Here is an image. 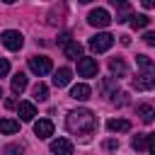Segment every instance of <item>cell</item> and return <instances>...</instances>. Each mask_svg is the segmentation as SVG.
<instances>
[{
	"mask_svg": "<svg viewBox=\"0 0 155 155\" xmlns=\"http://www.w3.org/2000/svg\"><path fill=\"white\" fill-rule=\"evenodd\" d=\"M65 128L70 133H75V136H90L97 128V119H94V114L90 109H75V111L68 114Z\"/></svg>",
	"mask_w": 155,
	"mask_h": 155,
	"instance_id": "cell-1",
	"label": "cell"
},
{
	"mask_svg": "<svg viewBox=\"0 0 155 155\" xmlns=\"http://www.w3.org/2000/svg\"><path fill=\"white\" fill-rule=\"evenodd\" d=\"M0 41H2V46L10 48V51H19V48L24 46V36H22L19 31H15V29L2 31V34H0Z\"/></svg>",
	"mask_w": 155,
	"mask_h": 155,
	"instance_id": "cell-2",
	"label": "cell"
},
{
	"mask_svg": "<svg viewBox=\"0 0 155 155\" xmlns=\"http://www.w3.org/2000/svg\"><path fill=\"white\" fill-rule=\"evenodd\" d=\"M131 148H133V150L155 153V136H153V133H136V136L131 138Z\"/></svg>",
	"mask_w": 155,
	"mask_h": 155,
	"instance_id": "cell-3",
	"label": "cell"
},
{
	"mask_svg": "<svg viewBox=\"0 0 155 155\" xmlns=\"http://www.w3.org/2000/svg\"><path fill=\"white\" fill-rule=\"evenodd\" d=\"M111 44H114V36H111V34H107V31L94 34V36L90 39V48H92V51H97V53L109 51V48H111Z\"/></svg>",
	"mask_w": 155,
	"mask_h": 155,
	"instance_id": "cell-4",
	"label": "cell"
},
{
	"mask_svg": "<svg viewBox=\"0 0 155 155\" xmlns=\"http://www.w3.org/2000/svg\"><path fill=\"white\" fill-rule=\"evenodd\" d=\"M29 70L34 73V75H46V73H51V58L48 56H31L29 58Z\"/></svg>",
	"mask_w": 155,
	"mask_h": 155,
	"instance_id": "cell-5",
	"label": "cell"
},
{
	"mask_svg": "<svg viewBox=\"0 0 155 155\" xmlns=\"http://www.w3.org/2000/svg\"><path fill=\"white\" fill-rule=\"evenodd\" d=\"M155 85V70H140L136 78H133V87L145 92V90H153Z\"/></svg>",
	"mask_w": 155,
	"mask_h": 155,
	"instance_id": "cell-6",
	"label": "cell"
},
{
	"mask_svg": "<svg viewBox=\"0 0 155 155\" xmlns=\"http://www.w3.org/2000/svg\"><path fill=\"white\" fill-rule=\"evenodd\" d=\"M87 22L92 27H109L111 24V15L104 10V7H94L90 15H87Z\"/></svg>",
	"mask_w": 155,
	"mask_h": 155,
	"instance_id": "cell-7",
	"label": "cell"
},
{
	"mask_svg": "<svg viewBox=\"0 0 155 155\" xmlns=\"http://www.w3.org/2000/svg\"><path fill=\"white\" fill-rule=\"evenodd\" d=\"M97 70H99V65H97L94 58H85V56L78 58V75L80 78H94Z\"/></svg>",
	"mask_w": 155,
	"mask_h": 155,
	"instance_id": "cell-8",
	"label": "cell"
},
{
	"mask_svg": "<svg viewBox=\"0 0 155 155\" xmlns=\"http://www.w3.org/2000/svg\"><path fill=\"white\" fill-rule=\"evenodd\" d=\"M51 153L53 155H73V143L68 138H56V140H51Z\"/></svg>",
	"mask_w": 155,
	"mask_h": 155,
	"instance_id": "cell-9",
	"label": "cell"
},
{
	"mask_svg": "<svg viewBox=\"0 0 155 155\" xmlns=\"http://www.w3.org/2000/svg\"><path fill=\"white\" fill-rule=\"evenodd\" d=\"M109 70H111V75H116V78L128 75V65H126V61H124L121 56H114V58L109 61ZM116 78H114V80H116Z\"/></svg>",
	"mask_w": 155,
	"mask_h": 155,
	"instance_id": "cell-10",
	"label": "cell"
},
{
	"mask_svg": "<svg viewBox=\"0 0 155 155\" xmlns=\"http://www.w3.org/2000/svg\"><path fill=\"white\" fill-rule=\"evenodd\" d=\"M34 133H36L39 138L53 136V121H51V119H39V121L34 124Z\"/></svg>",
	"mask_w": 155,
	"mask_h": 155,
	"instance_id": "cell-11",
	"label": "cell"
},
{
	"mask_svg": "<svg viewBox=\"0 0 155 155\" xmlns=\"http://www.w3.org/2000/svg\"><path fill=\"white\" fill-rule=\"evenodd\" d=\"M17 114H19L22 121H31V119L36 116V107H34L31 102H19V104H17Z\"/></svg>",
	"mask_w": 155,
	"mask_h": 155,
	"instance_id": "cell-12",
	"label": "cell"
},
{
	"mask_svg": "<svg viewBox=\"0 0 155 155\" xmlns=\"http://www.w3.org/2000/svg\"><path fill=\"white\" fill-rule=\"evenodd\" d=\"M70 78H73V70H70V68H58V70L53 73V85H56V87H65V85L70 82Z\"/></svg>",
	"mask_w": 155,
	"mask_h": 155,
	"instance_id": "cell-13",
	"label": "cell"
},
{
	"mask_svg": "<svg viewBox=\"0 0 155 155\" xmlns=\"http://www.w3.org/2000/svg\"><path fill=\"white\" fill-rule=\"evenodd\" d=\"M107 128L111 133H126V131H131V121H126V119H109Z\"/></svg>",
	"mask_w": 155,
	"mask_h": 155,
	"instance_id": "cell-14",
	"label": "cell"
},
{
	"mask_svg": "<svg viewBox=\"0 0 155 155\" xmlns=\"http://www.w3.org/2000/svg\"><path fill=\"white\" fill-rule=\"evenodd\" d=\"M99 90H102V94H104V97H116L119 85H116V80H114V78H104V80L99 82Z\"/></svg>",
	"mask_w": 155,
	"mask_h": 155,
	"instance_id": "cell-15",
	"label": "cell"
},
{
	"mask_svg": "<svg viewBox=\"0 0 155 155\" xmlns=\"http://www.w3.org/2000/svg\"><path fill=\"white\" fill-rule=\"evenodd\" d=\"M90 94H92V90H90V85H85V82H80V85H75V87L70 90V97H73V99H78V102L90 99Z\"/></svg>",
	"mask_w": 155,
	"mask_h": 155,
	"instance_id": "cell-16",
	"label": "cell"
},
{
	"mask_svg": "<svg viewBox=\"0 0 155 155\" xmlns=\"http://www.w3.org/2000/svg\"><path fill=\"white\" fill-rule=\"evenodd\" d=\"M63 53H65V58H82V44H78V41H68L65 46H63Z\"/></svg>",
	"mask_w": 155,
	"mask_h": 155,
	"instance_id": "cell-17",
	"label": "cell"
},
{
	"mask_svg": "<svg viewBox=\"0 0 155 155\" xmlns=\"http://www.w3.org/2000/svg\"><path fill=\"white\" fill-rule=\"evenodd\" d=\"M10 85H12V92H15V94H22V92L27 90V75H24V73H15Z\"/></svg>",
	"mask_w": 155,
	"mask_h": 155,
	"instance_id": "cell-18",
	"label": "cell"
},
{
	"mask_svg": "<svg viewBox=\"0 0 155 155\" xmlns=\"http://www.w3.org/2000/svg\"><path fill=\"white\" fill-rule=\"evenodd\" d=\"M136 114L140 116V121H143V124H150V121H153V116H155V109H153L150 104H140V107L136 109Z\"/></svg>",
	"mask_w": 155,
	"mask_h": 155,
	"instance_id": "cell-19",
	"label": "cell"
},
{
	"mask_svg": "<svg viewBox=\"0 0 155 155\" xmlns=\"http://www.w3.org/2000/svg\"><path fill=\"white\" fill-rule=\"evenodd\" d=\"M31 97H34L36 102H46V99H48V87H46L44 82H36L34 90H31Z\"/></svg>",
	"mask_w": 155,
	"mask_h": 155,
	"instance_id": "cell-20",
	"label": "cell"
},
{
	"mask_svg": "<svg viewBox=\"0 0 155 155\" xmlns=\"http://www.w3.org/2000/svg\"><path fill=\"white\" fill-rule=\"evenodd\" d=\"M19 131V121L15 119H0V133H17Z\"/></svg>",
	"mask_w": 155,
	"mask_h": 155,
	"instance_id": "cell-21",
	"label": "cell"
},
{
	"mask_svg": "<svg viewBox=\"0 0 155 155\" xmlns=\"http://www.w3.org/2000/svg\"><path fill=\"white\" fill-rule=\"evenodd\" d=\"M150 24V17L148 15H131V27L133 29H145Z\"/></svg>",
	"mask_w": 155,
	"mask_h": 155,
	"instance_id": "cell-22",
	"label": "cell"
},
{
	"mask_svg": "<svg viewBox=\"0 0 155 155\" xmlns=\"http://www.w3.org/2000/svg\"><path fill=\"white\" fill-rule=\"evenodd\" d=\"M136 63L140 65V70H155V65H153V61L145 56V53H140V56H136Z\"/></svg>",
	"mask_w": 155,
	"mask_h": 155,
	"instance_id": "cell-23",
	"label": "cell"
},
{
	"mask_svg": "<svg viewBox=\"0 0 155 155\" xmlns=\"http://www.w3.org/2000/svg\"><path fill=\"white\" fill-rule=\"evenodd\" d=\"M22 153H24V145H19V143H12L2 150V155H22Z\"/></svg>",
	"mask_w": 155,
	"mask_h": 155,
	"instance_id": "cell-24",
	"label": "cell"
},
{
	"mask_svg": "<svg viewBox=\"0 0 155 155\" xmlns=\"http://www.w3.org/2000/svg\"><path fill=\"white\" fill-rule=\"evenodd\" d=\"M10 73V61L7 58H0V78H5Z\"/></svg>",
	"mask_w": 155,
	"mask_h": 155,
	"instance_id": "cell-25",
	"label": "cell"
},
{
	"mask_svg": "<svg viewBox=\"0 0 155 155\" xmlns=\"http://www.w3.org/2000/svg\"><path fill=\"white\" fill-rule=\"evenodd\" d=\"M143 41H145L148 46H155V34H153V31H145V36H143Z\"/></svg>",
	"mask_w": 155,
	"mask_h": 155,
	"instance_id": "cell-26",
	"label": "cell"
},
{
	"mask_svg": "<svg viewBox=\"0 0 155 155\" xmlns=\"http://www.w3.org/2000/svg\"><path fill=\"white\" fill-rule=\"evenodd\" d=\"M104 148H107V150H116V148H119V140L109 138V140H104Z\"/></svg>",
	"mask_w": 155,
	"mask_h": 155,
	"instance_id": "cell-27",
	"label": "cell"
},
{
	"mask_svg": "<svg viewBox=\"0 0 155 155\" xmlns=\"http://www.w3.org/2000/svg\"><path fill=\"white\" fill-rule=\"evenodd\" d=\"M68 41H70V34H61V36H58V44H61V46H65Z\"/></svg>",
	"mask_w": 155,
	"mask_h": 155,
	"instance_id": "cell-28",
	"label": "cell"
},
{
	"mask_svg": "<svg viewBox=\"0 0 155 155\" xmlns=\"http://www.w3.org/2000/svg\"><path fill=\"white\" fill-rule=\"evenodd\" d=\"M119 39H121V44H124V46H128V44H131V39H128L126 34H124V36H119Z\"/></svg>",
	"mask_w": 155,
	"mask_h": 155,
	"instance_id": "cell-29",
	"label": "cell"
},
{
	"mask_svg": "<svg viewBox=\"0 0 155 155\" xmlns=\"http://www.w3.org/2000/svg\"><path fill=\"white\" fill-rule=\"evenodd\" d=\"M0 97H2V87H0Z\"/></svg>",
	"mask_w": 155,
	"mask_h": 155,
	"instance_id": "cell-30",
	"label": "cell"
}]
</instances>
